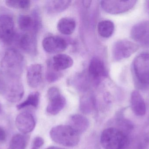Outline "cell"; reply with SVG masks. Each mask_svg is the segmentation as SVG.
<instances>
[{"label":"cell","mask_w":149,"mask_h":149,"mask_svg":"<svg viewBox=\"0 0 149 149\" xmlns=\"http://www.w3.org/2000/svg\"><path fill=\"white\" fill-rule=\"evenodd\" d=\"M131 38L144 46H149V20L137 23L133 26L130 31Z\"/></svg>","instance_id":"cell-10"},{"label":"cell","mask_w":149,"mask_h":149,"mask_svg":"<svg viewBox=\"0 0 149 149\" xmlns=\"http://www.w3.org/2000/svg\"><path fill=\"white\" fill-rule=\"evenodd\" d=\"M70 1H49L47 6L50 12H59L63 11L70 4Z\"/></svg>","instance_id":"cell-24"},{"label":"cell","mask_w":149,"mask_h":149,"mask_svg":"<svg viewBox=\"0 0 149 149\" xmlns=\"http://www.w3.org/2000/svg\"><path fill=\"white\" fill-rule=\"evenodd\" d=\"M68 125L80 135L88 129L89 122L87 118L84 115L74 114L70 117Z\"/></svg>","instance_id":"cell-15"},{"label":"cell","mask_w":149,"mask_h":149,"mask_svg":"<svg viewBox=\"0 0 149 149\" xmlns=\"http://www.w3.org/2000/svg\"><path fill=\"white\" fill-rule=\"evenodd\" d=\"M114 28L113 23L109 20H104L98 24V32L104 38L110 37L113 33Z\"/></svg>","instance_id":"cell-23"},{"label":"cell","mask_w":149,"mask_h":149,"mask_svg":"<svg viewBox=\"0 0 149 149\" xmlns=\"http://www.w3.org/2000/svg\"><path fill=\"white\" fill-rule=\"evenodd\" d=\"M44 141L42 138L41 137H36L35 138L33 142V146L40 148L43 145Z\"/></svg>","instance_id":"cell-27"},{"label":"cell","mask_w":149,"mask_h":149,"mask_svg":"<svg viewBox=\"0 0 149 149\" xmlns=\"http://www.w3.org/2000/svg\"><path fill=\"white\" fill-rule=\"evenodd\" d=\"M1 66L7 78L11 80H20L24 67V59L17 50L8 49L3 57Z\"/></svg>","instance_id":"cell-1"},{"label":"cell","mask_w":149,"mask_h":149,"mask_svg":"<svg viewBox=\"0 0 149 149\" xmlns=\"http://www.w3.org/2000/svg\"><path fill=\"white\" fill-rule=\"evenodd\" d=\"M36 38L32 33L26 32L21 35L18 40L20 48L24 52L32 53L35 51L36 46Z\"/></svg>","instance_id":"cell-17"},{"label":"cell","mask_w":149,"mask_h":149,"mask_svg":"<svg viewBox=\"0 0 149 149\" xmlns=\"http://www.w3.org/2000/svg\"><path fill=\"white\" fill-rule=\"evenodd\" d=\"M145 8L147 12L149 14V1H147L145 2Z\"/></svg>","instance_id":"cell-30"},{"label":"cell","mask_w":149,"mask_h":149,"mask_svg":"<svg viewBox=\"0 0 149 149\" xmlns=\"http://www.w3.org/2000/svg\"><path fill=\"white\" fill-rule=\"evenodd\" d=\"M91 2H92V1H83V4H84L85 7H89V5L91 4Z\"/></svg>","instance_id":"cell-29"},{"label":"cell","mask_w":149,"mask_h":149,"mask_svg":"<svg viewBox=\"0 0 149 149\" xmlns=\"http://www.w3.org/2000/svg\"><path fill=\"white\" fill-rule=\"evenodd\" d=\"M42 46L46 52L51 54L60 53L67 48V43L63 38L50 36L45 38L42 41Z\"/></svg>","instance_id":"cell-12"},{"label":"cell","mask_w":149,"mask_h":149,"mask_svg":"<svg viewBox=\"0 0 149 149\" xmlns=\"http://www.w3.org/2000/svg\"><path fill=\"white\" fill-rule=\"evenodd\" d=\"M17 128L23 134H27L32 132L36 126L35 117L31 113L23 112L20 113L15 119Z\"/></svg>","instance_id":"cell-11"},{"label":"cell","mask_w":149,"mask_h":149,"mask_svg":"<svg viewBox=\"0 0 149 149\" xmlns=\"http://www.w3.org/2000/svg\"><path fill=\"white\" fill-rule=\"evenodd\" d=\"M24 94V89L20 80L8 78L7 86L2 95L7 101L11 103H16L22 99Z\"/></svg>","instance_id":"cell-9"},{"label":"cell","mask_w":149,"mask_h":149,"mask_svg":"<svg viewBox=\"0 0 149 149\" xmlns=\"http://www.w3.org/2000/svg\"><path fill=\"white\" fill-rule=\"evenodd\" d=\"M1 104H0V113H1Z\"/></svg>","instance_id":"cell-33"},{"label":"cell","mask_w":149,"mask_h":149,"mask_svg":"<svg viewBox=\"0 0 149 149\" xmlns=\"http://www.w3.org/2000/svg\"><path fill=\"white\" fill-rule=\"evenodd\" d=\"M8 79L1 69L0 68V94L3 95L6 85H7Z\"/></svg>","instance_id":"cell-26"},{"label":"cell","mask_w":149,"mask_h":149,"mask_svg":"<svg viewBox=\"0 0 149 149\" xmlns=\"http://www.w3.org/2000/svg\"><path fill=\"white\" fill-rule=\"evenodd\" d=\"M89 72L91 76L96 79L105 76L106 69L103 61L99 58H93L89 64Z\"/></svg>","instance_id":"cell-18"},{"label":"cell","mask_w":149,"mask_h":149,"mask_svg":"<svg viewBox=\"0 0 149 149\" xmlns=\"http://www.w3.org/2000/svg\"><path fill=\"white\" fill-rule=\"evenodd\" d=\"M43 68L39 64L31 65L27 69V80L28 85L32 88L38 87L42 80Z\"/></svg>","instance_id":"cell-13"},{"label":"cell","mask_w":149,"mask_h":149,"mask_svg":"<svg viewBox=\"0 0 149 149\" xmlns=\"http://www.w3.org/2000/svg\"><path fill=\"white\" fill-rule=\"evenodd\" d=\"M100 142L105 149H124L129 141L124 132L115 128L106 129L102 133Z\"/></svg>","instance_id":"cell-3"},{"label":"cell","mask_w":149,"mask_h":149,"mask_svg":"<svg viewBox=\"0 0 149 149\" xmlns=\"http://www.w3.org/2000/svg\"><path fill=\"white\" fill-rule=\"evenodd\" d=\"M40 99V94L38 92L31 93L27 97L26 99L17 106V110H21L27 107L36 108L38 106Z\"/></svg>","instance_id":"cell-22"},{"label":"cell","mask_w":149,"mask_h":149,"mask_svg":"<svg viewBox=\"0 0 149 149\" xmlns=\"http://www.w3.org/2000/svg\"><path fill=\"white\" fill-rule=\"evenodd\" d=\"M139 48L138 45L129 40H119L113 46V58L115 61H120L127 58L137 51Z\"/></svg>","instance_id":"cell-5"},{"label":"cell","mask_w":149,"mask_h":149,"mask_svg":"<svg viewBox=\"0 0 149 149\" xmlns=\"http://www.w3.org/2000/svg\"><path fill=\"white\" fill-rule=\"evenodd\" d=\"M73 64V59L70 56L66 54H58L52 58L50 66L52 70L58 72L70 68Z\"/></svg>","instance_id":"cell-14"},{"label":"cell","mask_w":149,"mask_h":149,"mask_svg":"<svg viewBox=\"0 0 149 149\" xmlns=\"http://www.w3.org/2000/svg\"><path fill=\"white\" fill-rule=\"evenodd\" d=\"M52 140L57 144L66 147L72 148L79 142V134L69 125H58L52 128L50 131Z\"/></svg>","instance_id":"cell-2"},{"label":"cell","mask_w":149,"mask_h":149,"mask_svg":"<svg viewBox=\"0 0 149 149\" xmlns=\"http://www.w3.org/2000/svg\"><path fill=\"white\" fill-rule=\"evenodd\" d=\"M5 4L8 7L12 8L25 9L29 7L30 5V1L24 0H9L5 1Z\"/></svg>","instance_id":"cell-25"},{"label":"cell","mask_w":149,"mask_h":149,"mask_svg":"<svg viewBox=\"0 0 149 149\" xmlns=\"http://www.w3.org/2000/svg\"><path fill=\"white\" fill-rule=\"evenodd\" d=\"M76 23L75 21L70 17L61 18L58 23L57 29L62 34L70 35L74 32Z\"/></svg>","instance_id":"cell-19"},{"label":"cell","mask_w":149,"mask_h":149,"mask_svg":"<svg viewBox=\"0 0 149 149\" xmlns=\"http://www.w3.org/2000/svg\"><path fill=\"white\" fill-rule=\"evenodd\" d=\"M134 73L142 84L149 85V53L143 52L137 56L133 64Z\"/></svg>","instance_id":"cell-4"},{"label":"cell","mask_w":149,"mask_h":149,"mask_svg":"<svg viewBox=\"0 0 149 149\" xmlns=\"http://www.w3.org/2000/svg\"><path fill=\"white\" fill-rule=\"evenodd\" d=\"M137 1L135 0H112L101 1L102 8L107 13L111 14H119L131 10L136 5Z\"/></svg>","instance_id":"cell-8"},{"label":"cell","mask_w":149,"mask_h":149,"mask_svg":"<svg viewBox=\"0 0 149 149\" xmlns=\"http://www.w3.org/2000/svg\"><path fill=\"white\" fill-rule=\"evenodd\" d=\"M6 138V134L5 130L0 127V142L4 141Z\"/></svg>","instance_id":"cell-28"},{"label":"cell","mask_w":149,"mask_h":149,"mask_svg":"<svg viewBox=\"0 0 149 149\" xmlns=\"http://www.w3.org/2000/svg\"><path fill=\"white\" fill-rule=\"evenodd\" d=\"M130 104L132 110L136 115L142 116L146 113V106L145 101L138 91H133L131 93Z\"/></svg>","instance_id":"cell-16"},{"label":"cell","mask_w":149,"mask_h":149,"mask_svg":"<svg viewBox=\"0 0 149 149\" xmlns=\"http://www.w3.org/2000/svg\"><path fill=\"white\" fill-rule=\"evenodd\" d=\"M19 28L24 31L36 29V22L33 17L28 15H20L18 18Z\"/></svg>","instance_id":"cell-21"},{"label":"cell","mask_w":149,"mask_h":149,"mask_svg":"<svg viewBox=\"0 0 149 149\" xmlns=\"http://www.w3.org/2000/svg\"><path fill=\"white\" fill-rule=\"evenodd\" d=\"M15 37V23L9 15H0V41L5 45L12 43Z\"/></svg>","instance_id":"cell-6"},{"label":"cell","mask_w":149,"mask_h":149,"mask_svg":"<svg viewBox=\"0 0 149 149\" xmlns=\"http://www.w3.org/2000/svg\"><path fill=\"white\" fill-rule=\"evenodd\" d=\"M47 96L49 100L46 111L48 113L56 115L65 106L66 100L61 94L58 88L52 87L48 90Z\"/></svg>","instance_id":"cell-7"},{"label":"cell","mask_w":149,"mask_h":149,"mask_svg":"<svg viewBox=\"0 0 149 149\" xmlns=\"http://www.w3.org/2000/svg\"><path fill=\"white\" fill-rule=\"evenodd\" d=\"M45 149H65L62 148H58V147H50L49 148H47Z\"/></svg>","instance_id":"cell-31"},{"label":"cell","mask_w":149,"mask_h":149,"mask_svg":"<svg viewBox=\"0 0 149 149\" xmlns=\"http://www.w3.org/2000/svg\"><path fill=\"white\" fill-rule=\"evenodd\" d=\"M29 138L23 134H17L11 138L8 149H26Z\"/></svg>","instance_id":"cell-20"},{"label":"cell","mask_w":149,"mask_h":149,"mask_svg":"<svg viewBox=\"0 0 149 149\" xmlns=\"http://www.w3.org/2000/svg\"><path fill=\"white\" fill-rule=\"evenodd\" d=\"M31 149H39V148H37V147H35V146H32V148Z\"/></svg>","instance_id":"cell-32"}]
</instances>
